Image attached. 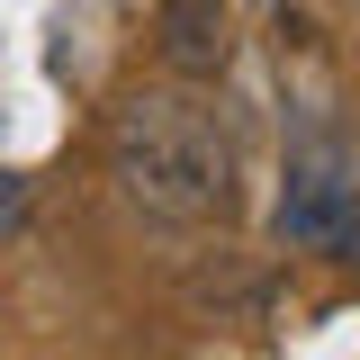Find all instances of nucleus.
Returning a JSON list of instances; mask_svg holds the SVG:
<instances>
[{
  "instance_id": "nucleus-4",
  "label": "nucleus",
  "mask_w": 360,
  "mask_h": 360,
  "mask_svg": "<svg viewBox=\"0 0 360 360\" xmlns=\"http://www.w3.org/2000/svg\"><path fill=\"white\" fill-rule=\"evenodd\" d=\"M9 207H18V180H9V172H0V217H9Z\"/></svg>"
},
{
  "instance_id": "nucleus-1",
  "label": "nucleus",
  "mask_w": 360,
  "mask_h": 360,
  "mask_svg": "<svg viewBox=\"0 0 360 360\" xmlns=\"http://www.w3.org/2000/svg\"><path fill=\"white\" fill-rule=\"evenodd\" d=\"M108 180L153 225H217L234 207V144L189 90H135L108 117Z\"/></svg>"
},
{
  "instance_id": "nucleus-3",
  "label": "nucleus",
  "mask_w": 360,
  "mask_h": 360,
  "mask_svg": "<svg viewBox=\"0 0 360 360\" xmlns=\"http://www.w3.org/2000/svg\"><path fill=\"white\" fill-rule=\"evenodd\" d=\"M162 63L180 82H217L234 63V9L225 0H162Z\"/></svg>"
},
{
  "instance_id": "nucleus-2",
  "label": "nucleus",
  "mask_w": 360,
  "mask_h": 360,
  "mask_svg": "<svg viewBox=\"0 0 360 360\" xmlns=\"http://www.w3.org/2000/svg\"><path fill=\"white\" fill-rule=\"evenodd\" d=\"M279 234L297 252H360V172L333 135H315L307 153H288V180H279Z\"/></svg>"
}]
</instances>
